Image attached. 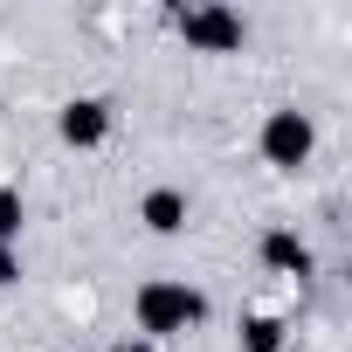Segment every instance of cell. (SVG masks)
Instances as JSON below:
<instances>
[{"mask_svg": "<svg viewBox=\"0 0 352 352\" xmlns=\"http://www.w3.org/2000/svg\"><path fill=\"white\" fill-rule=\"evenodd\" d=\"M173 28H180L187 49H201V56L242 49V14L235 8H173Z\"/></svg>", "mask_w": 352, "mask_h": 352, "instance_id": "obj_2", "label": "cell"}, {"mask_svg": "<svg viewBox=\"0 0 352 352\" xmlns=\"http://www.w3.org/2000/svg\"><path fill=\"white\" fill-rule=\"evenodd\" d=\"M263 263H270L276 276H311V249H304L290 228H270V235H263Z\"/></svg>", "mask_w": 352, "mask_h": 352, "instance_id": "obj_6", "label": "cell"}, {"mask_svg": "<svg viewBox=\"0 0 352 352\" xmlns=\"http://www.w3.org/2000/svg\"><path fill=\"white\" fill-rule=\"evenodd\" d=\"M8 283H21V256H14V249H0V290H8Z\"/></svg>", "mask_w": 352, "mask_h": 352, "instance_id": "obj_9", "label": "cell"}, {"mask_svg": "<svg viewBox=\"0 0 352 352\" xmlns=\"http://www.w3.org/2000/svg\"><path fill=\"white\" fill-rule=\"evenodd\" d=\"M138 221H145L152 235H180V228H187V194H180V187H152V194L138 201Z\"/></svg>", "mask_w": 352, "mask_h": 352, "instance_id": "obj_5", "label": "cell"}, {"mask_svg": "<svg viewBox=\"0 0 352 352\" xmlns=\"http://www.w3.org/2000/svg\"><path fill=\"white\" fill-rule=\"evenodd\" d=\"M111 352H159V345H145V338H118Z\"/></svg>", "mask_w": 352, "mask_h": 352, "instance_id": "obj_10", "label": "cell"}, {"mask_svg": "<svg viewBox=\"0 0 352 352\" xmlns=\"http://www.w3.org/2000/svg\"><path fill=\"white\" fill-rule=\"evenodd\" d=\"M131 311H138V338H145V345H159V338L194 331V324L208 318V297H201L194 283H166V276H159V283H145V290H138V304H131Z\"/></svg>", "mask_w": 352, "mask_h": 352, "instance_id": "obj_1", "label": "cell"}, {"mask_svg": "<svg viewBox=\"0 0 352 352\" xmlns=\"http://www.w3.org/2000/svg\"><path fill=\"white\" fill-rule=\"evenodd\" d=\"M21 221H28V214H21V194H14V187H0V249H14V242H21Z\"/></svg>", "mask_w": 352, "mask_h": 352, "instance_id": "obj_8", "label": "cell"}, {"mask_svg": "<svg viewBox=\"0 0 352 352\" xmlns=\"http://www.w3.org/2000/svg\"><path fill=\"white\" fill-rule=\"evenodd\" d=\"M56 131H63V145L90 152V145H104V138H111V104H104V97H69V104H63V118H56Z\"/></svg>", "mask_w": 352, "mask_h": 352, "instance_id": "obj_4", "label": "cell"}, {"mask_svg": "<svg viewBox=\"0 0 352 352\" xmlns=\"http://www.w3.org/2000/svg\"><path fill=\"white\" fill-rule=\"evenodd\" d=\"M242 352H283V324L276 318H249L242 324Z\"/></svg>", "mask_w": 352, "mask_h": 352, "instance_id": "obj_7", "label": "cell"}, {"mask_svg": "<svg viewBox=\"0 0 352 352\" xmlns=\"http://www.w3.org/2000/svg\"><path fill=\"white\" fill-rule=\"evenodd\" d=\"M311 145H318V131H311L304 111H270V118H263V159H270V166H304Z\"/></svg>", "mask_w": 352, "mask_h": 352, "instance_id": "obj_3", "label": "cell"}]
</instances>
